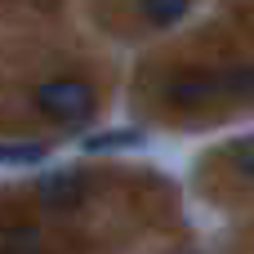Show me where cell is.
<instances>
[{"label": "cell", "mask_w": 254, "mask_h": 254, "mask_svg": "<svg viewBox=\"0 0 254 254\" xmlns=\"http://www.w3.org/2000/svg\"><path fill=\"white\" fill-rule=\"evenodd\" d=\"M36 107H40L49 121H58V125H80V121H89V116H94L98 94H94V85H89V80L58 76V80H45V85L36 89Z\"/></svg>", "instance_id": "6da1fadb"}, {"label": "cell", "mask_w": 254, "mask_h": 254, "mask_svg": "<svg viewBox=\"0 0 254 254\" xmlns=\"http://www.w3.org/2000/svg\"><path fill=\"white\" fill-rule=\"evenodd\" d=\"M219 94V71H179L165 80V103L179 107V112H196V107H210Z\"/></svg>", "instance_id": "7a4b0ae2"}, {"label": "cell", "mask_w": 254, "mask_h": 254, "mask_svg": "<svg viewBox=\"0 0 254 254\" xmlns=\"http://www.w3.org/2000/svg\"><path fill=\"white\" fill-rule=\"evenodd\" d=\"M36 192H40V201L49 210H76L85 201V192H89V179L80 170H54V174H45L36 183Z\"/></svg>", "instance_id": "3957f363"}, {"label": "cell", "mask_w": 254, "mask_h": 254, "mask_svg": "<svg viewBox=\"0 0 254 254\" xmlns=\"http://www.w3.org/2000/svg\"><path fill=\"white\" fill-rule=\"evenodd\" d=\"M219 94L237 98V103H254V63H237L219 71Z\"/></svg>", "instance_id": "277c9868"}, {"label": "cell", "mask_w": 254, "mask_h": 254, "mask_svg": "<svg viewBox=\"0 0 254 254\" xmlns=\"http://www.w3.org/2000/svg\"><path fill=\"white\" fill-rule=\"evenodd\" d=\"M125 147H143V134L138 129H107V134H89L85 138V152H125Z\"/></svg>", "instance_id": "5b68a950"}, {"label": "cell", "mask_w": 254, "mask_h": 254, "mask_svg": "<svg viewBox=\"0 0 254 254\" xmlns=\"http://www.w3.org/2000/svg\"><path fill=\"white\" fill-rule=\"evenodd\" d=\"M138 9H143V18L152 27H174L192 9V0H138Z\"/></svg>", "instance_id": "8992f818"}, {"label": "cell", "mask_w": 254, "mask_h": 254, "mask_svg": "<svg viewBox=\"0 0 254 254\" xmlns=\"http://www.w3.org/2000/svg\"><path fill=\"white\" fill-rule=\"evenodd\" d=\"M45 156H49L45 143H0V165H36Z\"/></svg>", "instance_id": "52a82bcc"}, {"label": "cell", "mask_w": 254, "mask_h": 254, "mask_svg": "<svg viewBox=\"0 0 254 254\" xmlns=\"http://www.w3.org/2000/svg\"><path fill=\"white\" fill-rule=\"evenodd\" d=\"M0 254H40L36 228H4L0 232Z\"/></svg>", "instance_id": "ba28073f"}, {"label": "cell", "mask_w": 254, "mask_h": 254, "mask_svg": "<svg viewBox=\"0 0 254 254\" xmlns=\"http://www.w3.org/2000/svg\"><path fill=\"white\" fill-rule=\"evenodd\" d=\"M228 156H232V170H237L246 183H254V138H241Z\"/></svg>", "instance_id": "9c48e42d"}, {"label": "cell", "mask_w": 254, "mask_h": 254, "mask_svg": "<svg viewBox=\"0 0 254 254\" xmlns=\"http://www.w3.org/2000/svg\"><path fill=\"white\" fill-rule=\"evenodd\" d=\"M179 254H192V250H179Z\"/></svg>", "instance_id": "30bf717a"}]
</instances>
